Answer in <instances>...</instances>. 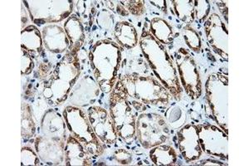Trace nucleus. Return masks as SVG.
Wrapping results in <instances>:
<instances>
[{"label": "nucleus", "mask_w": 249, "mask_h": 166, "mask_svg": "<svg viewBox=\"0 0 249 166\" xmlns=\"http://www.w3.org/2000/svg\"><path fill=\"white\" fill-rule=\"evenodd\" d=\"M142 35L146 38L151 47L150 48L147 42L142 37L141 46L144 56L150 62V67L160 81L165 85L170 92H172L173 95L178 98L181 94V87L172 60L170 59L164 46L157 42L150 34L144 31Z\"/></svg>", "instance_id": "f257e3e1"}, {"label": "nucleus", "mask_w": 249, "mask_h": 166, "mask_svg": "<svg viewBox=\"0 0 249 166\" xmlns=\"http://www.w3.org/2000/svg\"><path fill=\"white\" fill-rule=\"evenodd\" d=\"M121 53L113 42L101 41L90 53V60L97 82L102 91L109 92L115 85Z\"/></svg>", "instance_id": "f03ea898"}, {"label": "nucleus", "mask_w": 249, "mask_h": 166, "mask_svg": "<svg viewBox=\"0 0 249 166\" xmlns=\"http://www.w3.org/2000/svg\"><path fill=\"white\" fill-rule=\"evenodd\" d=\"M120 82L127 96L138 100L139 103L158 105L169 102L170 93L151 77L124 76Z\"/></svg>", "instance_id": "7ed1b4c3"}, {"label": "nucleus", "mask_w": 249, "mask_h": 166, "mask_svg": "<svg viewBox=\"0 0 249 166\" xmlns=\"http://www.w3.org/2000/svg\"><path fill=\"white\" fill-rule=\"evenodd\" d=\"M64 118L74 138L85 147L90 155L98 156L103 152V145L96 135L84 111L76 107H67Z\"/></svg>", "instance_id": "20e7f679"}, {"label": "nucleus", "mask_w": 249, "mask_h": 166, "mask_svg": "<svg viewBox=\"0 0 249 166\" xmlns=\"http://www.w3.org/2000/svg\"><path fill=\"white\" fill-rule=\"evenodd\" d=\"M110 108L117 135L124 140L132 138L136 132V116L120 81L111 93Z\"/></svg>", "instance_id": "39448f33"}, {"label": "nucleus", "mask_w": 249, "mask_h": 166, "mask_svg": "<svg viewBox=\"0 0 249 166\" xmlns=\"http://www.w3.org/2000/svg\"><path fill=\"white\" fill-rule=\"evenodd\" d=\"M228 76L224 74L210 75L207 80V101L210 104L213 118L228 134Z\"/></svg>", "instance_id": "423d86ee"}, {"label": "nucleus", "mask_w": 249, "mask_h": 166, "mask_svg": "<svg viewBox=\"0 0 249 166\" xmlns=\"http://www.w3.org/2000/svg\"><path fill=\"white\" fill-rule=\"evenodd\" d=\"M179 77L187 94L193 99L201 96L202 85L198 68L193 56L184 48L178 50L176 55Z\"/></svg>", "instance_id": "0eeeda50"}, {"label": "nucleus", "mask_w": 249, "mask_h": 166, "mask_svg": "<svg viewBox=\"0 0 249 166\" xmlns=\"http://www.w3.org/2000/svg\"><path fill=\"white\" fill-rule=\"evenodd\" d=\"M203 151L216 157L228 159V134L212 125L196 126Z\"/></svg>", "instance_id": "6e6552de"}, {"label": "nucleus", "mask_w": 249, "mask_h": 166, "mask_svg": "<svg viewBox=\"0 0 249 166\" xmlns=\"http://www.w3.org/2000/svg\"><path fill=\"white\" fill-rule=\"evenodd\" d=\"M207 39L213 51L228 61V30L217 14H213L204 23Z\"/></svg>", "instance_id": "1a4fd4ad"}, {"label": "nucleus", "mask_w": 249, "mask_h": 166, "mask_svg": "<svg viewBox=\"0 0 249 166\" xmlns=\"http://www.w3.org/2000/svg\"><path fill=\"white\" fill-rule=\"evenodd\" d=\"M88 118L98 138L106 144H113L117 138V133L114 127L110 113L105 109L92 107L88 110Z\"/></svg>", "instance_id": "9d476101"}, {"label": "nucleus", "mask_w": 249, "mask_h": 166, "mask_svg": "<svg viewBox=\"0 0 249 166\" xmlns=\"http://www.w3.org/2000/svg\"><path fill=\"white\" fill-rule=\"evenodd\" d=\"M178 145L187 162L198 160L203 154L195 125H187L177 132Z\"/></svg>", "instance_id": "9b49d317"}, {"label": "nucleus", "mask_w": 249, "mask_h": 166, "mask_svg": "<svg viewBox=\"0 0 249 166\" xmlns=\"http://www.w3.org/2000/svg\"><path fill=\"white\" fill-rule=\"evenodd\" d=\"M68 166H90L91 159L85 147L73 136L68 138L66 147Z\"/></svg>", "instance_id": "f8f14e48"}, {"label": "nucleus", "mask_w": 249, "mask_h": 166, "mask_svg": "<svg viewBox=\"0 0 249 166\" xmlns=\"http://www.w3.org/2000/svg\"><path fill=\"white\" fill-rule=\"evenodd\" d=\"M66 32L72 43L71 54H76V52L82 47L84 41V34L82 23L77 19L76 16H72L68 20L65 24Z\"/></svg>", "instance_id": "ddd939ff"}, {"label": "nucleus", "mask_w": 249, "mask_h": 166, "mask_svg": "<svg viewBox=\"0 0 249 166\" xmlns=\"http://www.w3.org/2000/svg\"><path fill=\"white\" fill-rule=\"evenodd\" d=\"M150 157L156 166H170L177 161L176 150L169 146H160L151 149Z\"/></svg>", "instance_id": "4468645a"}, {"label": "nucleus", "mask_w": 249, "mask_h": 166, "mask_svg": "<svg viewBox=\"0 0 249 166\" xmlns=\"http://www.w3.org/2000/svg\"><path fill=\"white\" fill-rule=\"evenodd\" d=\"M115 35L120 44L125 48H133L137 43V34L135 28L125 22L116 25Z\"/></svg>", "instance_id": "2eb2a0df"}, {"label": "nucleus", "mask_w": 249, "mask_h": 166, "mask_svg": "<svg viewBox=\"0 0 249 166\" xmlns=\"http://www.w3.org/2000/svg\"><path fill=\"white\" fill-rule=\"evenodd\" d=\"M150 31L162 43L169 44L173 41L172 28L161 18H154L151 21Z\"/></svg>", "instance_id": "dca6fc26"}, {"label": "nucleus", "mask_w": 249, "mask_h": 166, "mask_svg": "<svg viewBox=\"0 0 249 166\" xmlns=\"http://www.w3.org/2000/svg\"><path fill=\"white\" fill-rule=\"evenodd\" d=\"M176 14L180 19L187 23H192L195 19V6L193 1H175Z\"/></svg>", "instance_id": "f3484780"}, {"label": "nucleus", "mask_w": 249, "mask_h": 166, "mask_svg": "<svg viewBox=\"0 0 249 166\" xmlns=\"http://www.w3.org/2000/svg\"><path fill=\"white\" fill-rule=\"evenodd\" d=\"M183 34L187 45L190 47V49H192L193 51L199 52L201 48V40L197 32L188 25L184 28Z\"/></svg>", "instance_id": "a211bd4d"}, {"label": "nucleus", "mask_w": 249, "mask_h": 166, "mask_svg": "<svg viewBox=\"0 0 249 166\" xmlns=\"http://www.w3.org/2000/svg\"><path fill=\"white\" fill-rule=\"evenodd\" d=\"M195 10L196 11V18L200 23H204L208 14L210 13V4L208 1H195Z\"/></svg>", "instance_id": "6ab92c4d"}, {"label": "nucleus", "mask_w": 249, "mask_h": 166, "mask_svg": "<svg viewBox=\"0 0 249 166\" xmlns=\"http://www.w3.org/2000/svg\"><path fill=\"white\" fill-rule=\"evenodd\" d=\"M126 3V7L132 14L135 15H141L144 12V5L142 1H127L124 2Z\"/></svg>", "instance_id": "aec40b11"}]
</instances>
